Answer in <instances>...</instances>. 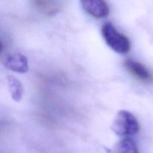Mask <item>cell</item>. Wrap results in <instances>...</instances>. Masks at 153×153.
<instances>
[{"mask_svg": "<svg viewBox=\"0 0 153 153\" xmlns=\"http://www.w3.org/2000/svg\"><path fill=\"white\" fill-rule=\"evenodd\" d=\"M111 129L117 135L129 137L139 131V124L132 113L128 111H120L111 124Z\"/></svg>", "mask_w": 153, "mask_h": 153, "instance_id": "6da1fadb", "label": "cell"}, {"mask_svg": "<svg viewBox=\"0 0 153 153\" xmlns=\"http://www.w3.org/2000/svg\"><path fill=\"white\" fill-rule=\"evenodd\" d=\"M102 35L106 44L114 52L120 54H126L130 50L131 45L128 39L120 33L110 22H107L102 25Z\"/></svg>", "mask_w": 153, "mask_h": 153, "instance_id": "7a4b0ae2", "label": "cell"}, {"mask_svg": "<svg viewBox=\"0 0 153 153\" xmlns=\"http://www.w3.org/2000/svg\"><path fill=\"white\" fill-rule=\"evenodd\" d=\"M1 62L4 67L15 73H25L28 70L27 58L20 53L7 55L3 58Z\"/></svg>", "mask_w": 153, "mask_h": 153, "instance_id": "3957f363", "label": "cell"}, {"mask_svg": "<svg viewBox=\"0 0 153 153\" xmlns=\"http://www.w3.org/2000/svg\"><path fill=\"white\" fill-rule=\"evenodd\" d=\"M84 10L96 18H103L109 14V7L105 0H81Z\"/></svg>", "mask_w": 153, "mask_h": 153, "instance_id": "277c9868", "label": "cell"}, {"mask_svg": "<svg viewBox=\"0 0 153 153\" xmlns=\"http://www.w3.org/2000/svg\"><path fill=\"white\" fill-rule=\"evenodd\" d=\"M124 66L128 72L141 82L147 83L153 82L152 74L143 64L134 60L128 59L124 61Z\"/></svg>", "mask_w": 153, "mask_h": 153, "instance_id": "5b68a950", "label": "cell"}, {"mask_svg": "<svg viewBox=\"0 0 153 153\" xmlns=\"http://www.w3.org/2000/svg\"><path fill=\"white\" fill-rule=\"evenodd\" d=\"M7 86L10 97L14 101L19 102L22 98L24 89L20 81L13 76H8L7 79Z\"/></svg>", "mask_w": 153, "mask_h": 153, "instance_id": "8992f818", "label": "cell"}, {"mask_svg": "<svg viewBox=\"0 0 153 153\" xmlns=\"http://www.w3.org/2000/svg\"><path fill=\"white\" fill-rule=\"evenodd\" d=\"M111 153H139L137 145L130 139H123L118 142Z\"/></svg>", "mask_w": 153, "mask_h": 153, "instance_id": "52a82bcc", "label": "cell"}, {"mask_svg": "<svg viewBox=\"0 0 153 153\" xmlns=\"http://www.w3.org/2000/svg\"><path fill=\"white\" fill-rule=\"evenodd\" d=\"M35 6L39 10L46 14H52L58 10V7L51 0H34Z\"/></svg>", "mask_w": 153, "mask_h": 153, "instance_id": "ba28073f", "label": "cell"}]
</instances>
